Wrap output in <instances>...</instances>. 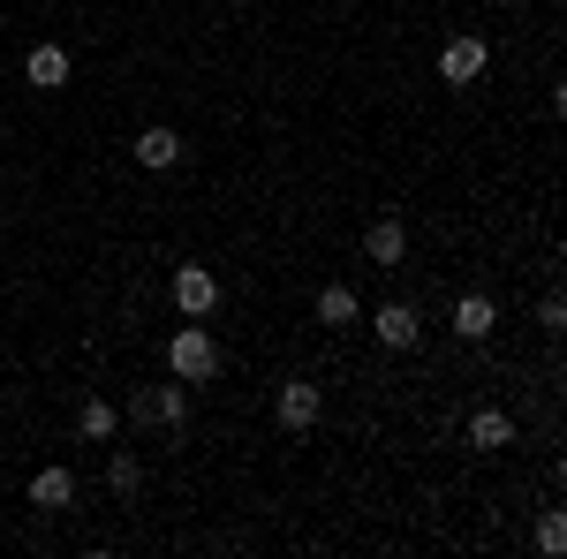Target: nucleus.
<instances>
[{
	"mask_svg": "<svg viewBox=\"0 0 567 559\" xmlns=\"http://www.w3.org/2000/svg\"><path fill=\"white\" fill-rule=\"evenodd\" d=\"M167 379H182V386H205V379H219V341L189 318L175 341H167Z\"/></svg>",
	"mask_w": 567,
	"mask_h": 559,
	"instance_id": "nucleus-1",
	"label": "nucleus"
},
{
	"mask_svg": "<svg viewBox=\"0 0 567 559\" xmlns=\"http://www.w3.org/2000/svg\"><path fill=\"white\" fill-rule=\"evenodd\" d=\"M130 424H167V431H182V424H189V386H182V379H167V386L130 393Z\"/></svg>",
	"mask_w": 567,
	"mask_h": 559,
	"instance_id": "nucleus-2",
	"label": "nucleus"
},
{
	"mask_svg": "<svg viewBox=\"0 0 567 559\" xmlns=\"http://www.w3.org/2000/svg\"><path fill=\"white\" fill-rule=\"evenodd\" d=\"M167 296H175L182 318H213V310H219V272H213V265H182Z\"/></svg>",
	"mask_w": 567,
	"mask_h": 559,
	"instance_id": "nucleus-3",
	"label": "nucleus"
},
{
	"mask_svg": "<svg viewBox=\"0 0 567 559\" xmlns=\"http://www.w3.org/2000/svg\"><path fill=\"white\" fill-rule=\"evenodd\" d=\"M272 416H280V431H310L318 416H326V393L310 386V379H280V393H272Z\"/></svg>",
	"mask_w": 567,
	"mask_h": 559,
	"instance_id": "nucleus-4",
	"label": "nucleus"
},
{
	"mask_svg": "<svg viewBox=\"0 0 567 559\" xmlns=\"http://www.w3.org/2000/svg\"><path fill=\"white\" fill-rule=\"evenodd\" d=\"M484 61H492V45H484L477 31L446 39V45H439V84H477V76H484Z\"/></svg>",
	"mask_w": 567,
	"mask_h": 559,
	"instance_id": "nucleus-5",
	"label": "nucleus"
},
{
	"mask_svg": "<svg viewBox=\"0 0 567 559\" xmlns=\"http://www.w3.org/2000/svg\"><path fill=\"white\" fill-rule=\"evenodd\" d=\"M371 341L409 355V348L424 341V310H416V302H386V310H371Z\"/></svg>",
	"mask_w": 567,
	"mask_h": 559,
	"instance_id": "nucleus-6",
	"label": "nucleus"
},
{
	"mask_svg": "<svg viewBox=\"0 0 567 559\" xmlns=\"http://www.w3.org/2000/svg\"><path fill=\"white\" fill-rule=\"evenodd\" d=\"M23 76H31L39 91H69V76H76V61H69V45L39 39L31 53H23Z\"/></svg>",
	"mask_w": 567,
	"mask_h": 559,
	"instance_id": "nucleus-7",
	"label": "nucleus"
},
{
	"mask_svg": "<svg viewBox=\"0 0 567 559\" xmlns=\"http://www.w3.org/2000/svg\"><path fill=\"white\" fill-rule=\"evenodd\" d=\"M462 438H470L477 454H507V446H515V416H507V408H477V416L462 424Z\"/></svg>",
	"mask_w": 567,
	"mask_h": 559,
	"instance_id": "nucleus-8",
	"label": "nucleus"
},
{
	"mask_svg": "<svg viewBox=\"0 0 567 559\" xmlns=\"http://www.w3.org/2000/svg\"><path fill=\"white\" fill-rule=\"evenodd\" d=\"M31 507H39V515H61V507H76V476L61 469V462H45V469L31 476Z\"/></svg>",
	"mask_w": 567,
	"mask_h": 559,
	"instance_id": "nucleus-9",
	"label": "nucleus"
},
{
	"mask_svg": "<svg viewBox=\"0 0 567 559\" xmlns=\"http://www.w3.org/2000/svg\"><path fill=\"white\" fill-rule=\"evenodd\" d=\"M492 325H499V302L492 296H477V288L454 296V333H462V341H492Z\"/></svg>",
	"mask_w": 567,
	"mask_h": 559,
	"instance_id": "nucleus-10",
	"label": "nucleus"
},
{
	"mask_svg": "<svg viewBox=\"0 0 567 559\" xmlns=\"http://www.w3.org/2000/svg\"><path fill=\"white\" fill-rule=\"evenodd\" d=\"M363 258L393 272V265L409 258V227H401V219H371V235H363Z\"/></svg>",
	"mask_w": 567,
	"mask_h": 559,
	"instance_id": "nucleus-11",
	"label": "nucleus"
},
{
	"mask_svg": "<svg viewBox=\"0 0 567 559\" xmlns=\"http://www.w3.org/2000/svg\"><path fill=\"white\" fill-rule=\"evenodd\" d=\"M130 152H136V167H144V174H167V167H175V159H182V136H175V130H159V122H152V130L136 136Z\"/></svg>",
	"mask_w": 567,
	"mask_h": 559,
	"instance_id": "nucleus-12",
	"label": "nucleus"
},
{
	"mask_svg": "<svg viewBox=\"0 0 567 559\" xmlns=\"http://www.w3.org/2000/svg\"><path fill=\"white\" fill-rule=\"evenodd\" d=\"M76 431H84L91 446H106V438H122V408H114L106 393H91L84 408H76Z\"/></svg>",
	"mask_w": 567,
	"mask_h": 559,
	"instance_id": "nucleus-13",
	"label": "nucleus"
},
{
	"mask_svg": "<svg viewBox=\"0 0 567 559\" xmlns=\"http://www.w3.org/2000/svg\"><path fill=\"white\" fill-rule=\"evenodd\" d=\"M363 318V302H355L349 280H333V288H318V325H355Z\"/></svg>",
	"mask_w": 567,
	"mask_h": 559,
	"instance_id": "nucleus-14",
	"label": "nucleus"
},
{
	"mask_svg": "<svg viewBox=\"0 0 567 559\" xmlns=\"http://www.w3.org/2000/svg\"><path fill=\"white\" fill-rule=\"evenodd\" d=\"M106 491H114V499H136V491H144V462H136V454H114V462H106Z\"/></svg>",
	"mask_w": 567,
	"mask_h": 559,
	"instance_id": "nucleus-15",
	"label": "nucleus"
},
{
	"mask_svg": "<svg viewBox=\"0 0 567 559\" xmlns=\"http://www.w3.org/2000/svg\"><path fill=\"white\" fill-rule=\"evenodd\" d=\"M537 552H545V559L567 552V521L560 515H537Z\"/></svg>",
	"mask_w": 567,
	"mask_h": 559,
	"instance_id": "nucleus-16",
	"label": "nucleus"
},
{
	"mask_svg": "<svg viewBox=\"0 0 567 559\" xmlns=\"http://www.w3.org/2000/svg\"><path fill=\"white\" fill-rule=\"evenodd\" d=\"M537 325H545V333H560V325H567V302L545 296V302H537Z\"/></svg>",
	"mask_w": 567,
	"mask_h": 559,
	"instance_id": "nucleus-17",
	"label": "nucleus"
}]
</instances>
